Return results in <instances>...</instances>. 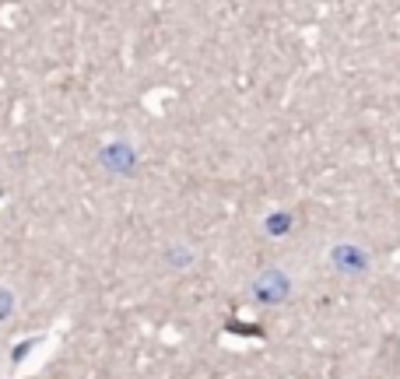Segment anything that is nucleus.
<instances>
[{"mask_svg": "<svg viewBox=\"0 0 400 379\" xmlns=\"http://www.w3.org/2000/svg\"><path fill=\"white\" fill-rule=\"evenodd\" d=\"M253 295L260 299V302H281L285 295H288V278L285 274H278V271H270V274H263L257 284H253Z\"/></svg>", "mask_w": 400, "mask_h": 379, "instance_id": "nucleus-1", "label": "nucleus"}, {"mask_svg": "<svg viewBox=\"0 0 400 379\" xmlns=\"http://www.w3.org/2000/svg\"><path fill=\"white\" fill-rule=\"evenodd\" d=\"M333 264L337 267H344V271H365V253L362 249H355V246H337V253H333Z\"/></svg>", "mask_w": 400, "mask_h": 379, "instance_id": "nucleus-2", "label": "nucleus"}, {"mask_svg": "<svg viewBox=\"0 0 400 379\" xmlns=\"http://www.w3.org/2000/svg\"><path fill=\"white\" fill-rule=\"evenodd\" d=\"M106 162H116L113 169H130L134 155H130V151H127V148H123V144H119V148H109V151H106Z\"/></svg>", "mask_w": 400, "mask_h": 379, "instance_id": "nucleus-3", "label": "nucleus"}, {"mask_svg": "<svg viewBox=\"0 0 400 379\" xmlns=\"http://www.w3.org/2000/svg\"><path fill=\"white\" fill-rule=\"evenodd\" d=\"M288 225H292L288 215H274V218L267 221V232H270V236H281V232H288Z\"/></svg>", "mask_w": 400, "mask_h": 379, "instance_id": "nucleus-4", "label": "nucleus"}, {"mask_svg": "<svg viewBox=\"0 0 400 379\" xmlns=\"http://www.w3.org/2000/svg\"><path fill=\"white\" fill-rule=\"evenodd\" d=\"M11 313V295H8V291H0V319H4Z\"/></svg>", "mask_w": 400, "mask_h": 379, "instance_id": "nucleus-5", "label": "nucleus"}]
</instances>
